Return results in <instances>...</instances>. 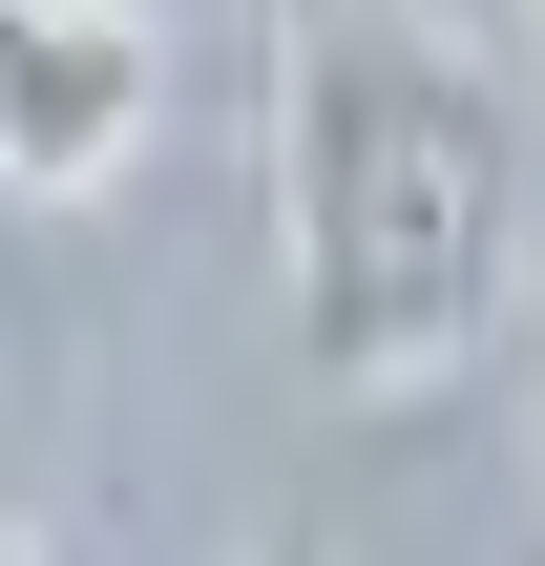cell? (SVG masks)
<instances>
[{
	"mask_svg": "<svg viewBox=\"0 0 545 566\" xmlns=\"http://www.w3.org/2000/svg\"><path fill=\"white\" fill-rule=\"evenodd\" d=\"M273 231H294V357H315V399H441V378H483V336L525 294L504 84L420 0H273Z\"/></svg>",
	"mask_w": 545,
	"mask_h": 566,
	"instance_id": "obj_1",
	"label": "cell"
},
{
	"mask_svg": "<svg viewBox=\"0 0 545 566\" xmlns=\"http://www.w3.org/2000/svg\"><path fill=\"white\" fill-rule=\"evenodd\" d=\"M147 105H168L147 0H0V189L84 210V189L147 147Z\"/></svg>",
	"mask_w": 545,
	"mask_h": 566,
	"instance_id": "obj_2",
	"label": "cell"
}]
</instances>
